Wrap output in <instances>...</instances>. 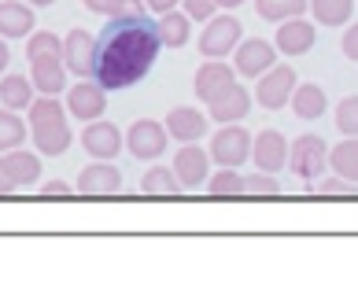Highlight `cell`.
Instances as JSON below:
<instances>
[{
  "label": "cell",
  "mask_w": 358,
  "mask_h": 295,
  "mask_svg": "<svg viewBox=\"0 0 358 295\" xmlns=\"http://www.w3.org/2000/svg\"><path fill=\"white\" fill-rule=\"evenodd\" d=\"M244 0H218V8H241Z\"/></svg>",
  "instance_id": "obj_44"
},
{
  "label": "cell",
  "mask_w": 358,
  "mask_h": 295,
  "mask_svg": "<svg viewBox=\"0 0 358 295\" xmlns=\"http://www.w3.org/2000/svg\"><path fill=\"white\" fill-rule=\"evenodd\" d=\"M155 22L144 15H111V22L92 37V82L103 89H129L159 59Z\"/></svg>",
  "instance_id": "obj_1"
},
{
  "label": "cell",
  "mask_w": 358,
  "mask_h": 295,
  "mask_svg": "<svg viewBox=\"0 0 358 295\" xmlns=\"http://www.w3.org/2000/svg\"><path fill=\"white\" fill-rule=\"evenodd\" d=\"M207 122L210 118L203 111H196V107H174V111L166 115V133L181 144H192L207 133Z\"/></svg>",
  "instance_id": "obj_16"
},
{
  "label": "cell",
  "mask_w": 358,
  "mask_h": 295,
  "mask_svg": "<svg viewBox=\"0 0 358 295\" xmlns=\"http://www.w3.org/2000/svg\"><path fill=\"white\" fill-rule=\"evenodd\" d=\"M233 85H236V71H233V63H222V59H207L200 71H196V82H192L196 96L203 103L222 100Z\"/></svg>",
  "instance_id": "obj_7"
},
{
  "label": "cell",
  "mask_w": 358,
  "mask_h": 295,
  "mask_svg": "<svg viewBox=\"0 0 358 295\" xmlns=\"http://www.w3.org/2000/svg\"><path fill=\"white\" fill-rule=\"evenodd\" d=\"M207 107H210V122H218V126H225V122H241V118H248V111H251V92L241 89V85H233L222 100L207 103Z\"/></svg>",
  "instance_id": "obj_21"
},
{
  "label": "cell",
  "mask_w": 358,
  "mask_h": 295,
  "mask_svg": "<svg viewBox=\"0 0 358 295\" xmlns=\"http://www.w3.org/2000/svg\"><path fill=\"white\" fill-rule=\"evenodd\" d=\"M170 170L178 173L181 192H192V189H200V185L210 178V155L203 152V148H196V141H192V144L178 148V159H174Z\"/></svg>",
  "instance_id": "obj_11"
},
{
  "label": "cell",
  "mask_w": 358,
  "mask_h": 295,
  "mask_svg": "<svg viewBox=\"0 0 358 295\" xmlns=\"http://www.w3.org/2000/svg\"><path fill=\"white\" fill-rule=\"evenodd\" d=\"M329 166H333L343 181L358 185V137H348L343 144L329 148Z\"/></svg>",
  "instance_id": "obj_24"
},
{
  "label": "cell",
  "mask_w": 358,
  "mask_h": 295,
  "mask_svg": "<svg viewBox=\"0 0 358 295\" xmlns=\"http://www.w3.org/2000/svg\"><path fill=\"white\" fill-rule=\"evenodd\" d=\"M71 192L74 189H71L67 181H48L45 189H41V196H48V199H63V196H71Z\"/></svg>",
  "instance_id": "obj_38"
},
{
  "label": "cell",
  "mask_w": 358,
  "mask_h": 295,
  "mask_svg": "<svg viewBox=\"0 0 358 295\" xmlns=\"http://www.w3.org/2000/svg\"><path fill=\"white\" fill-rule=\"evenodd\" d=\"M277 192H281V185H277V178L266 173V170L244 178V196H277Z\"/></svg>",
  "instance_id": "obj_34"
},
{
  "label": "cell",
  "mask_w": 358,
  "mask_h": 295,
  "mask_svg": "<svg viewBox=\"0 0 358 295\" xmlns=\"http://www.w3.org/2000/svg\"><path fill=\"white\" fill-rule=\"evenodd\" d=\"M310 0H255V11H259V19H266V22H285V19H296L307 11Z\"/></svg>",
  "instance_id": "obj_29"
},
{
  "label": "cell",
  "mask_w": 358,
  "mask_h": 295,
  "mask_svg": "<svg viewBox=\"0 0 358 295\" xmlns=\"http://www.w3.org/2000/svg\"><path fill=\"white\" fill-rule=\"evenodd\" d=\"M207 192L215 199H236V196H244V178L236 173V166H222L218 173L207 178Z\"/></svg>",
  "instance_id": "obj_28"
},
{
  "label": "cell",
  "mask_w": 358,
  "mask_h": 295,
  "mask_svg": "<svg viewBox=\"0 0 358 295\" xmlns=\"http://www.w3.org/2000/svg\"><path fill=\"white\" fill-rule=\"evenodd\" d=\"M52 0H30V8H48Z\"/></svg>",
  "instance_id": "obj_45"
},
{
  "label": "cell",
  "mask_w": 358,
  "mask_h": 295,
  "mask_svg": "<svg viewBox=\"0 0 358 295\" xmlns=\"http://www.w3.org/2000/svg\"><path fill=\"white\" fill-rule=\"evenodd\" d=\"M155 34H159V45L163 48H185L192 37V19L185 11H163L155 22Z\"/></svg>",
  "instance_id": "obj_22"
},
{
  "label": "cell",
  "mask_w": 358,
  "mask_h": 295,
  "mask_svg": "<svg viewBox=\"0 0 358 295\" xmlns=\"http://www.w3.org/2000/svg\"><path fill=\"white\" fill-rule=\"evenodd\" d=\"M30 30H37V19H34V8L22 4V0H4L0 4V37H26Z\"/></svg>",
  "instance_id": "obj_20"
},
{
  "label": "cell",
  "mask_w": 358,
  "mask_h": 295,
  "mask_svg": "<svg viewBox=\"0 0 358 295\" xmlns=\"http://www.w3.org/2000/svg\"><path fill=\"white\" fill-rule=\"evenodd\" d=\"M8 63H11V52H8V45H4V37H0V74L8 71Z\"/></svg>",
  "instance_id": "obj_43"
},
{
  "label": "cell",
  "mask_w": 358,
  "mask_h": 295,
  "mask_svg": "<svg viewBox=\"0 0 358 295\" xmlns=\"http://www.w3.org/2000/svg\"><path fill=\"white\" fill-rule=\"evenodd\" d=\"M37 56H63V41L48 30H37L30 34V45H26V59H37Z\"/></svg>",
  "instance_id": "obj_32"
},
{
  "label": "cell",
  "mask_w": 358,
  "mask_h": 295,
  "mask_svg": "<svg viewBox=\"0 0 358 295\" xmlns=\"http://www.w3.org/2000/svg\"><path fill=\"white\" fill-rule=\"evenodd\" d=\"M292 111H296V118H303V122H314V118H322L325 115V107H329V96H325V89L322 85H296V92H292Z\"/></svg>",
  "instance_id": "obj_23"
},
{
  "label": "cell",
  "mask_w": 358,
  "mask_h": 295,
  "mask_svg": "<svg viewBox=\"0 0 358 295\" xmlns=\"http://www.w3.org/2000/svg\"><path fill=\"white\" fill-rule=\"evenodd\" d=\"M103 111H108V89L100 82L82 78L78 85L67 89V115L82 118V122H92V118H103Z\"/></svg>",
  "instance_id": "obj_6"
},
{
  "label": "cell",
  "mask_w": 358,
  "mask_h": 295,
  "mask_svg": "<svg viewBox=\"0 0 358 295\" xmlns=\"http://www.w3.org/2000/svg\"><path fill=\"white\" fill-rule=\"evenodd\" d=\"M340 48H343V56H348L351 63H358V22L343 30V41H340Z\"/></svg>",
  "instance_id": "obj_36"
},
{
  "label": "cell",
  "mask_w": 358,
  "mask_h": 295,
  "mask_svg": "<svg viewBox=\"0 0 358 295\" xmlns=\"http://www.w3.org/2000/svg\"><path fill=\"white\" fill-rule=\"evenodd\" d=\"M0 163L4 170L11 173V181H15V189H26V185H34L41 178V159L34 152H26V148H11V152H0Z\"/></svg>",
  "instance_id": "obj_19"
},
{
  "label": "cell",
  "mask_w": 358,
  "mask_h": 295,
  "mask_svg": "<svg viewBox=\"0 0 358 295\" xmlns=\"http://www.w3.org/2000/svg\"><path fill=\"white\" fill-rule=\"evenodd\" d=\"M30 82H34L37 92H45V96H59V92L67 89V63H63V56L30 59Z\"/></svg>",
  "instance_id": "obj_15"
},
{
  "label": "cell",
  "mask_w": 358,
  "mask_h": 295,
  "mask_svg": "<svg viewBox=\"0 0 358 295\" xmlns=\"http://www.w3.org/2000/svg\"><path fill=\"white\" fill-rule=\"evenodd\" d=\"M314 41H317L314 22H307L303 15H296V19H285V22H281V30H277L273 48L281 52V56L296 59V56H303V52H310V48H314Z\"/></svg>",
  "instance_id": "obj_14"
},
{
  "label": "cell",
  "mask_w": 358,
  "mask_h": 295,
  "mask_svg": "<svg viewBox=\"0 0 358 295\" xmlns=\"http://www.w3.org/2000/svg\"><path fill=\"white\" fill-rule=\"evenodd\" d=\"M56 118H67V107H63L56 96H45L30 103V126H41V122H56Z\"/></svg>",
  "instance_id": "obj_31"
},
{
  "label": "cell",
  "mask_w": 358,
  "mask_h": 295,
  "mask_svg": "<svg viewBox=\"0 0 358 295\" xmlns=\"http://www.w3.org/2000/svg\"><path fill=\"white\" fill-rule=\"evenodd\" d=\"M11 192H15V181H11V173L0 163V196H11Z\"/></svg>",
  "instance_id": "obj_42"
},
{
  "label": "cell",
  "mask_w": 358,
  "mask_h": 295,
  "mask_svg": "<svg viewBox=\"0 0 358 295\" xmlns=\"http://www.w3.org/2000/svg\"><path fill=\"white\" fill-rule=\"evenodd\" d=\"M22 141H26V122L11 107H0V152H11Z\"/></svg>",
  "instance_id": "obj_30"
},
{
  "label": "cell",
  "mask_w": 358,
  "mask_h": 295,
  "mask_svg": "<svg viewBox=\"0 0 358 295\" xmlns=\"http://www.w3.org/2000/svg\"><path fill=\"white\" fill-rule=\"evenodd\" d=\"M141 192H144V196H155V199H170V196L181 192V181H178L174 170L152 166L148 173H144V181H141Z\"/></svg>",
  "instance_id": "obj_26"
},
{
  "label": "cell",
  "mask_w": 358,
  "mask_h": 295,
  "mask_svg": "<svg viewBox=\"0 0 358 295\" xmlns=\"http://www.w3.org/2000/svg\"><path fill=\"white\" fill-rule=\"evenodd\" d=\"M82 148L92 159H115L126 148V137L118 133V126L103 122V118H92V122H85V129H82Z\"/></svg>",
  "instance_id": "obj_12"
},
{
  "label": "cell",
  "mask_w": 358,
  "mask_h": 295,
  "mask_svg": "<svg viewBox=\"0 0 358 295\" xmlns=\"http://www.w3.org/2000/svg\"><path fill=\"white\" fill-rule=\"evenodd\" d=\"M0 103L11 107V111H22V107L34 103V82L22 74H8L4 82H0Z\"/></svg>",
  "instance_id": "obj_25"
},
{
  "label": "cell",
  "mask_w": 358,
  "mask_h": 295,
  "mask_svg": "<svg viewBox=\"0 0 358 295\" xmlns=\"http://www.w3.org/2000/svg\"><path fill=\"white\" fill-rule=\"evenodd\" d=\"M30 129H34V144L41 155H63L74 141L71 118H56V122H41V126H30Z\"/></svg>",
  "instance_id": "obj_17"
},
{
  "label": "cell",
  "mask_w": 358,
  "mask_h": 295,
  "mask_svg": "<svg viewBox=\"0 0 358 295\" xmlns=\"http://www.w3.org/2000/svg\"><path fill=\"white\" fill-rule=\"evenodd\" d=\"M166 141H170L166 126L152 122V118H141V122H134L126 133V148H129V155H137V159H159L166 152Z\"/></svg>",
  "instance_id": "obj_9"
},
{
  "label": "cell",
  "mask_w": 358,
  "mask_h": 295,
  "mask_svg": "<svg viewBox=\"0 0 358 295\" xmlns=\"http://www.w3.org/2000/svg\"><path fill=\"white\" fill-rule=\"evenodd\" d=\"M296 92V71L285 63H273L266 74H259V85H255V100L266 107V111H281V107L292 100Z\"/></svg>",
  "instance_id": "obj_5"
},
{
  "label": "cell",
  "mask_w": 358,
  "mask_h": 295,
  "mask_svg": "<svg viewBox=\"0 0 358 295\" xmlns=\"http://www.w3.org/2000/svg\"><path fill=\"white\" fill-rule=\"evenodd\" d=\"M336 126L343 137H358V96H348L336 103Z\"/></svg>",
  "instance_id": "obj_33"
},
{
  "label": "cell",
  "mask_w": 358,
  "mask_h": 295,
  "mask_svg": "<svg viewBox=\"0 0 358 295\" xmlns=\"http://www.w3.org/2000/svg\"><path fill=\"white\" fill-rule=\"evenodd\" d=\"M325 163H329V144L317 133H303V137H296V144H288V166L299 178H322Z\"/></svg>",
  "instance_id": "obj_4"
},
{
  "label": "cell",
  "mask_w": 358,
  "mask_h": 295,
  "mask_svg": "<svg viewBox=\"0 0 358 295\" xmlns=\"http://www.w3.org/2000/svg\"><path fill=\"white\" fill-rule=\"evenodd\" d=\"M251 159V133L241 122H225L210 141V163L218 166H241Z\"/></svg>",
  "instance_id": "obj_3"
},
{
  "label": "cell",
  "mask_w": 358,
  "mask_h": 295,
  "mask_svg": "<svg viewBox=\"0 0 358 295\" xmlns=\"http://www.w3.org/2000/svg\"><path fill=\"white\" fill-rule=\"evenodd\" d=\"M181 4H185V15L200 19V22H207L218 11V0H181Z\"/></svg>",
  "instance_id": "obj_35"
},
{
  "label": "cell",
  "mask_w": 358,
  "mask_h": 295,
  "mask_svg": "<svg viewBox=\"0 0 358 295\" xmlns=\"http://www.w3.org/2000/svg\"><path fill=\"white\" fill-rule=\"evenodd\" d=\"M144 8L163 15V11H174V8H178V0H144Z\"/></svg>",
  "instance_id": "obj_41"
},
{
  "label": "cell",
  "mask_w": 358,
  "mask_h": 295,
  "mask_svg": "<svg viewBox=\"0 0 358 295\" xmlns=\"http://www.w3.org/2000/svg\"><path fill=\"white\" fill-rule=\"evenodd\" d=\"M233 52H236L233 66H236L241 78H259V74H266L270 66L277 63V48L270 41H262V37H248V41H241Z\"/></svg>",
  "instance_id": "obj_10"
},
{
  "label": "cell",
  "mask_w": 358,
  "mask_h": 295,
  "mask_svg": "<svg viewBox=\"0 0 358 295\" xmlns=\"http://www.w3.org/2000/svg\"><path fill=\"white\" fill-rule=\"evenodd\" d=\"M343 192H351V181H322V196H343Z\"/></svg>",
  "instance_id": "obj_39"
},
{
  "label": "cell",
  "mask_w": 358,
  "mask_h": 295,
  "mask_svg": "<svg viewBox=\"0 0 358 295\" xmlns=\"http://www.w3.org/2000/svg\"><path fill=\"white\" fill-rule=\"evenodd\" d=\"M251 159H255V166L266 170V173L285 170L288 166V141H285V133L262 129L259 137H251Z\"/></svg>",
  "instance_id": "obj_13"
},
{
  "label": "cell",
  "mask_w": 358,
  "mask_h": 295,
  "mask_svg": "<svg viewBox=\"0 0 358 295\" xmlns=\"http://www.w3.org/2000/svg\"><path fill=\"white\" fill-rule=\"evenodd\" d=\"M307 8L314 11V22H322V26H348L355 0H310Z\"/></svg>",
  "instance_id": "obj_27"
},
{
  "label": "cell",
  "mask_w": 358,
  "mask_h": 295,
  "mask_svg": "<svg viewBox=\"0 0 358 295\" xmlns=\"http://www.w3.org/2000/svg\"><path fill=\"white\" fill-rule=\"evenodd\" d=\"M89 11H96V15H115L118 11V0H82Z\"/></svg>",
  "instance_id": "obj_37"
},
{
  "label": "cell",
  "mask_w": 358,
  "mask_h": 295,
  "mask_svg": "<svg viewBox=\"0 0 358 295\" xmlns=\"http://www.w3.org/2000/svg\"><path fill=\"white\" fill-rule=\"evenodd\" d=\"M241 34H244V26L236 15H210L207 30L200 34L203 59H225L236 45H241Z\"/></svg>",
  "instance_id": "obj_2"
},
{
  "label": "cell",
  "mask_w": 358,
  "mask_h": 295,
  "mask_svg": "<svg viewBox=\"0 0 358 295\" xmlns=\"http://www.w3.org/2000/svg\"><path fill=\"white\" fill-rule=\"evenodd\" d=\"M63 63H67V71L78 74V78L92 74V37L85 30H71L63 37Z\"/></svg>",
  "instance_id": "obj_18"
},
{
  "label": "cell",
  "mask_w": 358,
  "mask_h": 295,
  "mask_svg": "<svg viewBox=\"0 0 358 295\" xmlns=\"http://www.w3.org/2000/svg\"><path fill=\"white\" fill-rule=\"evenodd\" d=\"M78 192L89 199L118 196L122 192V173H118V166H111V159H96V163H89L78 173Z\"/></svg>",
  "instance_id": "obj_8"
},
{
  "label": "cell",
  "mask_w": 358,
  "mask_h": 295,
  "mask_svg": "<svg viewBox=\"0 0 358 295\" xmlns=\"http://www.w3.org/2000/svg\"><path fill=\"white\" fill-rule=\"evenodd\" d=\"M141 11H144V0H118L115 15H141Z\"/></svg>",
  "instance_id": "obj_40"
}]
</instances>
